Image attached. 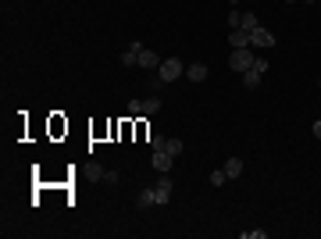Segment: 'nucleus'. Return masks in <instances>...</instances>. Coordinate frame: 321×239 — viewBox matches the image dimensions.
<instances>
[{
  "label": "nucleus",
  "instance_id": "nucleus-3",
  "mask_svg": "<svg viewBox=\"0 0 321 239\" xmlns=\"http://www.w3.org/2000/svg\"><path fill=\"white\" fill-rule=\"evenodd\" d=\"M168 200H172V175L160 171V178H157V186H153V203L160 207V203H168Z\"/></svg>",
  "mask_w": 321,
  "mask_h": 239
},
{
  "label": "nucleus",
  "instance_id": "nucleus-13",
  "mask_svg": "<svg viewBox=\"0 0 321 239\" xmlns=\"http://www.w3.org/2000/svg\"><path fill=\"white\" fill-rule=\"evenodd\" d=\"M157 111H160V100L157 97H146L143 100V114H157Z\"/></svg>",
  "mask_w": 321,
  "mask_h": 239
},
{
  "label": "nucleus",
  "instance_id": "nucleus-8",
  "mask_svg": "<svg viewBox=\"0 0 321 239\" xmlns=\"http://www.w3.org/2000/svg\"><path fill=\"white\" fill-rule=\"evenodd\" d=\"M261 79H264V72H257L253 65L243 72V86H246V89H257V86H261Z\"/></svg>",
  "mask_w": 321,
  "mask_h": 239
},
{
  "label": "nucleus",
  "instance_id": "nucleus-15",
  "mask_svg": "<svg viewBox=\"0 0 321 239\" xmlns=\"http://www.w3.org/2000/svg\"><path fill=\"white\" fill-rule=\"evenodd\" d=\"M136 61H139V54H136V50H129V47H125V54H121V68H132V65H136Z\"/></svg>",
  "mask_w": 321,
  "mask_h": 239
},
{
  "label": "nucleus",
  "instance_id": "nucleus-25",
  "mask_svg": "<svg viewBox=\"0 0 321 239\" xmlns=\"http://www.w3.org/2000/svg\"><path fill=\"white\" fill-rule=\"evenodd\" d=\"M317 86H321V82H317Z\"/></svg>",
  "mask_w": 321,
  "mask_h": 239
},
{
  "label": "nucleus",
  "instance_id": "nucleus-14",
  "mask_svg": "<svg viewBox=\"0 0 321 239\" xmlns=\"http://www.w3.org/2000/svg\"><path fill=\"white\" fill-rule=\"evenodd\" d=\"M239 25H243V11L232 8V11H229V29H239Z\"/></svg>",
  "mask_w": 321,
  "mask_h": 239
},
{
  "label": "nucleus",
  "instance_id": "nucleus-20",
  "mask_svg": "<svg viewBox=\"0 0 321 239\" xmlns=\"http://www.w3.org/2000/svg\"><path fill=\"white\" fill-rule=\"evenodd\" d=\"M243 239H264V228H250V232H243Z\"/></svg>",
  "mask_w": 321,
  "mask_h": 239
},
{
  "label": "nucleus",
  "instance_id": "nucleus-24",
  "mask_svg": "<svg viewBox=\"0 0 321 239\" xmlns=\"http://www.w3.org/2000/svg\"><path fill=\"white\" fill-rule=\"evenodd\" d=\"M289 4H296V0H289Z\"/></svg>",
  "mask_w": 321,
  "mask_h": 239
},
{
  "label": "nucleus",
  "instance_id": "nucleus-1",
  "mask_svg": "<svg viewBox=\"0 0 321 239\" xmlns=\"http://www.w3.org/2000/svg\"><path fill=\"white\" fill-rule=\"evenodd\" d=\"M157 75H160V82H175L179 75H186V65L179 61V57H165V61H160V68H157Z\"/></svg>",
  "mask_w": 321,
  "mask_h": 239
},
{
  "label": "nucleus",
  "instance_id": "nucleus-22",
  "mask_svg": "<svg viewBox=\"0 0 321 239\" xmlns=\"http://www.w3.org/2000/svg\"><path fill=\"white\" fill-rule=\"evenodd\" d=\"M310 132H314V136H317V139H321V118H317V122H314V129H310Z\"/></svg>",
  "mask_w": 321,
  "mask_h": 239
},
{
  "label": "nucleus",
  "instance_id": "nucleus-23",
  "mask_svg": "<svg viewBox=\"0 0 321 239\" xmlns=\"http://www.w3.org/2000/svg\"><path fill=\"white\" fill-rule=\"evenodd\" d=\"M300 4H314V0H300Z\"/></svg>",
  "mask_w": 321,
  "mask_h": 239
},
{
  "label": "nucleus",
  "instance_id": "nucleus-17",
  "mask_svg": "<svg viewBox=\"0 0 321 239\" xmlns=\"http://www.w3.org/2000/svg\"><path fill=\"white\" fill-rule=\"evenodd\" d=\"M153 203V189H143L139 196H136V207H150Z\"/></svg>",
  "mask_w": 321,
  "mask_h": 239
},
{
  "label": "nucleus",
  "instance_id": "nucleus-2",
  "mask_svg": "<svg viewBox=\"0 0 321 239\" xmlns=\"http://www.w3.org/2000/svg\"><path fill=\"white\" fill-rule=\"evenodd\" d=\"M253 61H257V54H253L250 47H239V50H232V57H229V68L243 75V72H246V68H250Z\"/></svg>",
  "mask_w": 321,
  "mask_h": 239
},
{
  "label": "nucleus",
  "instance_id": "nucleus-12",
  "mask_svg": "<svg viewBox=\"0 0 321 239\" xmlns=\"http://www.w3.org/2000/svg\"><path fill=\"white\" fill-rule=\"evenodd\" d=\"M165 150H168L172 157H179V154L186 150V143H182V139H165Z\"/></svg>",
  "mask_w": 321,
  "mask_h": 239
},
{
  "label": "nucleus",
  "instance_id": "nucleus-6",
  "mask_svg": "<svg viewBox=\"0 0 321 239\" xmlns=\"http://www.w3.org/2000/svg\"><path fill=\"white\" fill-rule=\"evenodd\" d=\"M172 164H175V157L168 150H153V168L157 171H172Z\"/></svg>",
  "mask_w": 321,
  "mask_h": 239
},
{
  "label": "nucleus",
  "instance_id": "nucleus-21",
  "mask_svg": "<svg viewBox=\"0 0 321 239\" xmlns=\"http://www.w3.org/2000/svg\"><path fill=\"white\" fill-rule=\"evenodd\" d=\"M253 68H257V72H264V75H268V57H257V61H253Z\"/></svg>",
  "mask_w": 321,
  "mask_h": 239
},
{
  "label": "nucleus",
  "instance_id": "nucleus-19",
  "mask_svg": "<svg viewBox=\"0 0 321 239\" xmlns=\"http://www.w3.org/2000/svg\"><path fill=\"white\" fill-rule=\"evenodd\" d=\"M129 114H143V100H129Z\"/></svg>",
  "mask_w": 321,
  "mask_h": 239
},
{
  "label": "nucleus",
  "instance_id": "nucleus-5",
  "mask_svg": "<svg viewBox=\"0 0 321 239\" xmlns=\"http://www.w3.org/2000/svg\"><path fill=\"white\" fill-rule=\"evenodd\" d=\"M160 61H165V57H157V54H153L150 47H143V50H139V61H136V65L150 72V68H160Z\"/></svg>",
  "mask_w": 321,
  "mask_h": 239
},
{
  "label": "nucleus",
  "instance_id": "nucleus-7",
  "mask_svg": "<svg viewBox=\"0 0 321 239\" xmlns=\"http://www.w3.org/2000/svg\"><path fill=\"white\" fill-rule=\"evenodd\" d=\"M229 43H232V50L250 47V33H246V29H232V33H229Z\"/></svg>",
  "mask_w": 321,
  "mask_h": 239
},
{
  "label": "nucleus",
  "instance_id": "nucleus-16",
  "mask_svg": "<svg viewBox=\"0 0 321 239\" xmlns=\"http://www.w3.org/2000/svg\"><path fill=\"white\" fill-rule=\"evenodd\" d=\"M229 182V175H225V168H218V171H211V186L218 189V186H225Z\"/></svg>",
  "mask_w": 321,
  "mask_h": 239
},
{
  "label": "nucleus",
  "instance_id": "nucleus-9",
  "mask_svg": "<svg viewBox=\"0 0 321 239\" xmlns=\"http://www.w3.org/2000/svg\"><path fill=\"white\" fill-rule=\"evenodd\" d=\"M186 79L189 82H204L207 79V65H186Z\"/></svg>",
  "mask_w": 321,
  "mask_h": 239
},
{
  "label": "nucleus",
  "instance_id": "nucleus-18",
  "mask_svg": "<svg viewBox=\"0 0 321 239\" xmlns=\"http://www.w3.org/2000/svg\"><path fill=\"white\" fill-rule=\"evenodd\" d=\"M150 150H165V136H150Z\"/></svg>",
  "mask_w": 321,
  "mask_h": 239
},
{
  "label": "nucleus",
  "instance_id": "nucleus-11",
  "mask_svg": "<svg viewBox=\"0 0 321 239\" xmlns=\"http://www.w3.org/2000/svg\"><path fill=\"white\" fill-rule=\"evenodd\" d=\"M239 29H246V33H253V29H261V22H257V15L253 11H243V25Z\"/></svg>",
  "mask_w": 321,
  "mask_h": 239
},
{
  "label": "nucleus",
  "instance_id": "nucleus-10",
  "mask_svg": "<svg viewBox=\"0 0 321 239\" xmlns=\"http://www.w3.org/2000/svg\"><path fill=\"white\" fill-rule=\"evenodd\" d=\"M221 168H225V175H229V178H239V175H243V161H239V157H229Z\"/></svg>",
  "mask_w": 321,
  "mask_h": 239
},
{
  "label": "nucleus",
  "instance_id": "nucleus-4",
  "mask_svg": "<svg viewBox=\"0 0 321 239\" xmlns=\"http://www.w3.org/2000/svg\"><path fill=\"white\" fill-rule=\"evenodd\" d=\"M278 40H275V33H268V29H253L250 33V47H261V50H268V47H275Z\"/></svg>",
  "mask_w": 321,
  "mask_h": 239
}]
</instances>
